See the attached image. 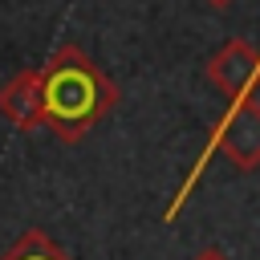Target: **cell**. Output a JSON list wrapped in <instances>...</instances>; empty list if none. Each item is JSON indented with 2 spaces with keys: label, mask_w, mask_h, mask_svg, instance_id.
Returning a JSON list of instances; mask_svg holds the SVG:
<instances>
[{
  "label": "cell",
  "mask_w": 260,
  "mask_h": 260,
  "mask_svg": "<svg viewBox=\"0 0 260 260\" xmlns=\"http://www.w3.org/2000/svg\"><path fill=\"white\" fill-rule=\"evenodd\" d=\"M207 4H215V8H223V4H228V0H207Z\"/></svg>",
  "instance_id": "obj_7"
},
{
  "label": "cell",
  "mask_w": 260,
  "mask_h": 260,
  "mask_svg": "<svg viewBox=\"0 0 260 260\" xmlns=\"http://www.w3.org/2000/svg\"><path fill=\"white\" fill-rule=\"evenodd\" d=\"M207 77H211V85H215L223 98H232V102L248 98L252 85L260 81V49H256L252 41H244V37H232V41L219 45V53L207 61Z\"/></svg>",
  "instance_id": "obj_3"
},
{
  "label": "cell",
  "mask_w": 260,
  "mask_h": 260,
  "mask_svg": "<svg viewBox=\"0 0 260 260\" xmlns=\"http://www.w3.org/2000/svg\"><path fill=\"white\" fill-rule=\"evenodd\" d=\"M0 260H73V256H69L53 236H45L41 228H28V232H24Z\"/></svg>",
  "instance_id": "obj_5"
},
{
  "label": "cell",
  "mask_w": 260,
  "mask_h": 260,
  "mask_svg": "<svg viewBox=\"0 0 260 260\" xmlns=\"http://www.w3.org/2000/svg\"><path fill=\"white\" fill-rule=\"evenodd\" d=\"M211 154H223V158H228L232 167H240V171L260 167V102H252V98L232 102V110L219 118V126H215V134H211V142H207L203 158L195 162L191 179L179 187L175 203L167 207V219H175V215H179V207L187 203V195H191V187H195V179H199V171H203V162H207Z\"/></svg>",
  "instance_id": "obj_2"
},
{
  "label": "cell",
  "mask_w": 260,
  "mask_h": 260,
  "mask_svg": "<svg viewBox=\"0 0 260 260\" xmlns=\"http://www.w3.org/2000/svg\"><path fill=\"white\" fill-rule=\"evenodd\" d=\"M0 114L16 126V130H45V114H41V73L37 69H20L16 77H8L0 85Z\"/></svg>",
  "instance_id": "obj_4"
},
{
  "label": "cell",
  "mask_w": 260,
  "mask_h": 260,
  "mask_svg": "<svg viewBox=\"0 0 260 260\" xmlns=\"http://www.w3.org/2000/svg\"><path fill=\"white\" fill-rule=\"evenodd\" d=\"M37 73L45 130H53L61 142H81L118 106V85L77 45H61Z\"/></svg>",
  "instance_id": "obj_1"
},
{
  "label": "cell",
  "mask_w": 260,
  "mask_h": 260,
  "mask_svg": "<svg viewBox=\"0 0 260 260\" xmlns=\"http://www.w3.org/2000/svg\"><path fill=\"white\" fill-rule=\"evenodd\" d=\"M191 260H232V256H228L223 248H215V244H211V248H199V252H195Z\"/></svg>",
  "instance_id": "obj_6"
}]
</instances>
